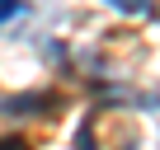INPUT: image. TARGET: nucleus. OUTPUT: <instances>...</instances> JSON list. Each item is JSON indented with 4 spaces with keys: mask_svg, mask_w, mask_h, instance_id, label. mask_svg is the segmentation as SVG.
Listing matches in <instances>:
<instances>
[{
    "mask_svg": "<svg viewBox=\"0 0 160 150\" xmlns=\"http://www.w3.org/2000/svg\"><path fill=\"white\" fill-rule=\"evenodd\" d=\"M14 14H19V0H0V24L14 19Z\"/></svg>",
    "mask_w": 160,
    "mask_h": 150,
    "instance_id": "nucleus-2",
    "label": "nucleus"
},
{
    "mask_svg": "<svg viewBox=\"0 0 160 150\" xmlns=\"http://www.w3.org/2000/svg\"><path fill=\"white\" fill-rule=\"evenodd\" d=\"M108 5H118V10H127V14H146L151 0H108Z\"/></svg>",
    "mask_w": 160,
    "mask_h": 150,
    "instance_id": "nucleus-1",
    "label": "nucleus"
},
{
    "mask_svg": "<svg viewBox=\"0 0 160 150\" xmlns=\"http://www.w3.org/2000/svg\"><path fill=\"white\" fill-rule=\"evenodd\" d=\"M0 150H28V141H24V136H5V141H0Z\"/></svg>",
    "mask_w": 160,
    "mask_h": 150,
    "instance_id": "nucleus-3",
    "label": "nucleus"
}]
</instances>
